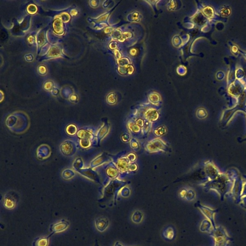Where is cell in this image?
I'll list each match as a JSON object with an SVG mask.
<instances>
[{"label": "cell", "mask_w": 246, "mask_h": 246, "mask_svg": "<svg viewBox=\"0 0 246 246\" xmlns=\"http://www.w3.org/2000/svg\"><path fill=\"white\" fill-rule=\"evenodd\" d=\"M49 242V237L40 238L36 241L35 246H47Z\"/></svg>", "instance_id": "2e32d148"}, {"label": "cell", "mask_w": 246, "mask_h": 246, "mask_svg": "<svg viewBox=\"0 0 246 246\" xmlns=\"http://www.w3.org/2000/svg\"><path fill=\"white\" fill-rule=\"evenodd\" d=\"M127 127L129 133L133 137H138L140 136H141V129L136 124L132 118H131L127 121Z\"/></svg>", "instance_id": "277c9868"}, {"label": "cell", "mask_w": 246, "mask_h": 246, "mask_svg": "<svg viewBox=\"0 0 246 246\" xmlns=\"http://www.w3.org/2000/svg\"><path fill=\"white\" fill-rule=\"evenodd\" d=\"M66 131H67L68 134H70V135H74V134L76 133L77 128L74 125H70L67 127Z\"/></svg>", "instance_id": "603a6c76"}, {"label": "cell", "mask_w": 246, "mask_h": 246, "mask_svg": "<svg viewBox=\"0 0 246 246\" xmlns=\"http://www.w3.org/2000/svg\"><path fill=\"white\" fill-rule=\"evenodd\" d=\"M107 102L110 105H114L116 102V99L114 93H111L107 97Z\"/></svg>", "instance_id": "ffe728a7"}, {"label": "cell", "mask_w": 246, "mask_h": 246, "mask_svg": "<svg viewBox=\"0 0 246 246\" xmlns=\"http://www.w3.org/2000/svg\"><path fill=\"white\" fill-rule=\"evenodd\" d=\"M126 156H127V159L129 160V161L131 163L135 162L137 160V158L136 155L134 152H130V153H128L127 155Z\"/></svg>", "instance_id": "44dd1931"}, {"label": "cell", "mask_w": 246, "mask_h": 246, "mask_svg": "<svg viewBox=\"0 0 246 246\" xmlns=\"http://www.w3.org/2000/svg\"><path fill=\"white\" fill-rule=\"evenodd\" d=\"M129 144H130V147L134 152H137L140 150L141 146H140V143L138 142L137 140L135 137H132L130 141L129 142Z\"/></svg>", "instance_id": "4fadbf2b"}, {"label": "cell", "mask_w": 246, "mask_h": 246, "mask_svg": "<svg viewBox=\"0 0 246 246\" xmlns=\"http://www.w3.org/2000/svg\"><path fill=\"white\" fill-rule=\"evenodd\" d=\"M160 96L158 95L156 93H152L149 96V100L150 102L153 105H156L159 103L160 101Z\"/></svg>", "instance_id": "9a60e30c"}, {"label": "cell", "mask_w": 246, "mask_h": 246, "mask_svg": "<svg viewBox=\"0 0 246 246\" xmlns=\"http://www.w3.org/2000/svg\"><path fill=\"white\" fill-rule=\"evenodd\" d=\"M69 223L66 222H61L52 226L51 230L53 233L59 232L66 230L68 227Z\"/></svg>", "instance_id": "ba28073f"}, {"label": "cell", "mask_w": 246, "mask_h": 246, "mask_svg": "<svg viewBox=\"0 0 246 246\" xmlns=\"http://www.w3.org/2000/svg\"><path fill=\"white\" fill-rule=\"evenodd\" d=\"M140 116L153 124V123L159 120L160 113L155 108H149L142 112Z\"/></svg>", "instance_id": "7a4b0ae2"}, {"label": "cell", "mask_w": 246, "mask_h": 246, "mask_svg": "<svg viewBox=\"0 0 246 246\" xmlns=\"http://www.w3.org/2000/svg\"><path fill=\"white\" fill-rule=\"evenodd\" d=\"M187 189L183 188L182 190L179 192V195L182 198H184L186 197V194L187 193Z\"/></svg>", "instance_id": "484cf974"}, {"label": "cell", "mask_w": 246, "mask_h": 246, "mask_svg": "<svg viewBox=\"0 0 246 246\" xmlns=\"http://www.w3.org/2000/svg\"><path fill=\"white\" fill-rule=\"evenodd\" d=\"M121 173L116 166L115 163H111L106 170L107 175L111 179H117L120 176Z\"/></svg>", "instance_id": "8992f818"}, {"label": "cell", "mask_w": 246, "mask_h": 246, "mask_svg": "<svg viewBox=\"0 0 246 246\" xmlns=\"http://www.w3.org/2000/svg\"><path fill=\"white\" fill-rule=\"evenodd\" d=\"M195 194L194 191L191 189L187 190V193L186 194L185 198L188 201H191L195 198Z\"/></svg>", "instance_id": "d6986e66"}, {"label": "cell", "mask_w": 246, "mask_h": 246, "mask_svg": "<svg viewBox=\"0 0 246 246\" xmlns=\"http://www.w3.org/2000/svg\"><path fill=\"white\" fill-rule=\"evenodd\" d=\"M207 112L205 109L200 108L197 111L196 116L199 119H202L205 118L207 116Z\"/></svg>", "instance_id": "ac0fdd59"}, {"label": "cell", "mask_w": 246, "mask_h": 246, "mask_svg": "<svg viewBox=\"0 0 246 246\" xmlns=\"http://www.w3.org/2000/svg\"><path fill=\"white\" fill-rule=\"evenodd\" d=\"M164 236L166 238L168 239H173L174 237V231L173 229L171 227L167 228L166 230L164 232Z\"/></svg>", "instance_id": "e0dca14e"}, {"label": "cell", "mask_w": 246, "mask_h": 246, "mask_svg": "<svg viewBox=\"0 0 246 246\" xmlns=\"http://www.w3.org/2000/svg\"><path fill=\"white\" fill-rule=\"evenodd\" d=\"M61 150L65 155H69L72 153L74 150V147L68 141H65L61 145Z\"/></svg>", "instance_id": "9c48e42d"}, {"label": "cell", "mask_w": 246, "mask_h": 246, "mask_svg": "<svg viewBox=\"0 0 246 246\" xmlns=\"http://www.w3.org/2000/svg\"><path fill=\"white\" fill-rule=\"evenodd\" d=\"M109 130H110V125L108 123H105L102 126V127H101L99 131L98 137L100 138V140H101L103 137H105L107 134L109 133Z\"/></svg>", "instance_id": "30bf717a"}, {"label": "cell", "mask_w": 246, "mask_h": 246, "mask_svg": "<svg viewBox=\"0 0 246 246\" xmlns=\"http://www.w3.org/2000/svg\"><path fill=\"white\" fill-rule=\"evenodd\" d=\"M152 124H153L152 123L146 120L144 127L141 129L142 136L145 137L147 136L150 133L151 130L152 129Z\"/></svg>", "instance_id": "7c38bea8"}, {"label": "cell", "mask_w": 246, "mask_h": 246, "mask_svg": "<svg viewBox=\"0 0 246 246\" xmlns=\"http://www.w3.org/2000/svg\"><path fill=\"white\" fill-rule=\"evenodd\" d=\"M111 160V158L108 156L106 155H102L98 157L96 159V161H94V162L95 163H94V165H100V164H102V163H103V162H106L107 161H109L110 160Z\"/></svg>", "instance_id": "5bb4252c"}, {"label": "cell", "mask_w": 246, "mask_h": 246, "mask_svg": "<svg viewBox=\"0 0 246 246\" xmlns=\"http://www.w3.org/2000/svg\"><path fill=\"white\" fill-rule=\"evenodd\" d=\"M166 128L163 125L159 126L153 130V134L155 135L158 137L162 136L166 133Z\"/></svg>", "instance_id": "8fae6325"}, {"label": "cell", "mask_w": 246, "mask_h": 246, "mask_svg": "<svg viewBox=\"0 0 246 246\" xmlns=\"http://www.w3.org/2000/svg\"><path fill=\"white\" fill-rule=\"evenodd\" d=\"M17 201V195L12 192H9L5 196L4 205L8 209H12L16 205Z\"/></svg>", "instance_id": "5b68a950"}, {"label": "cell", "mask_w": 246, "mask_h": 246, "mask_svg": "<svg viewBox=\"0 0 246 246\" xmlns=\"http://www.w3.org/2000/svg\"><path fill=\"white\" fill-rule=\"evenodd\" d=\"M121 195L123 197H127V196H128L130 194V190H129V187H127V186H125L124 187H123L121 188V190L120 191Z\"/></svg>", "instance_id": "7402d4cb"}, {"label": "cell", "mask_w": 246, "mask_h": 246, "mask_svg": "<svg viewBox=\"0 0 246 246\" xmlns=\"http://www.w3.org/2000/svg\"><path fill=\"white\" fill-rule=\"evenodd\" d=\"M131 135L130 133H126L122 136L121 140L124 142H129L131 139Z\"/></svg>", "instance_id": "cb8c5ba5"}, {"label": "cell", "mask_w": 246, "mask_h": 246, "mask_svg": "<svg viewBox=\"0 0 246 246\" xmlns=\"http://www.w3.org/2000/svg\"><path fill=\"white\" fill-rule=\"evenodd\" d=\"M95 225L98 230L100 231H103L108 227L109 221L107 218L101 217L96 220Z\"/></svg>", "instance_id": "52a82bcc"}, {"label": "cell", "mask_w": 246, "mask_h": 246, "mask_svg": "<svg viewBox=\"0 0 246 246\" xmlns=\"http://www.w3.org/2000/svg\"><path fill=\"white\" fill-rule=\"evenodd\" d=\"M138 166H137V164H136V163H135V162L131 163L130 164V166L129 172L136 171H137V169H138Z\"/></svg>", "instance_id": "d4e9b609"}, {"label": "cell", "mask_w": 246, "mask_h": 246, "mask_svg": "<svg viewBox=\"0 0 246 246\" xmlns=\"http://www.w3.org/2000/svg\"><path fill=\"white\" fill-rule=\"evenodd\" d=\"M136 50H135V49H132L130 52V53L131 55H134L136 54Z\"/></svg>", "instance_id": "4316f807"}, {"label": "cell", "mask_w": 246, "mask_h": 246, "mask_svg": "<svg viewBox=\"0 0 246 246\" xmlns=\"http://www.w3.org/2000/svg\"><path fill=\"white\" fill-rule=\"evenodd\" d=\"M144 149L149 153L171 152V148L160 137L153 138L147 142L144 145Z\"/></svg>", "instance_id": "6da1fadb"}, {"label": "cell", "mask_w": 246, "mask_h": 246, "mask_svg": "<svg viewBox=\"0 0 246 246\" xmlns=\"http://www.w3.org/2000/svg\"><path fill=\"white\" fill-rule=\"evenodd\" d=\"M131 163L127 156H123L118 159L115 164L121 173H126L129 172Z\"/></svg>", "instance_id": "3957f363"}]
</instances>
